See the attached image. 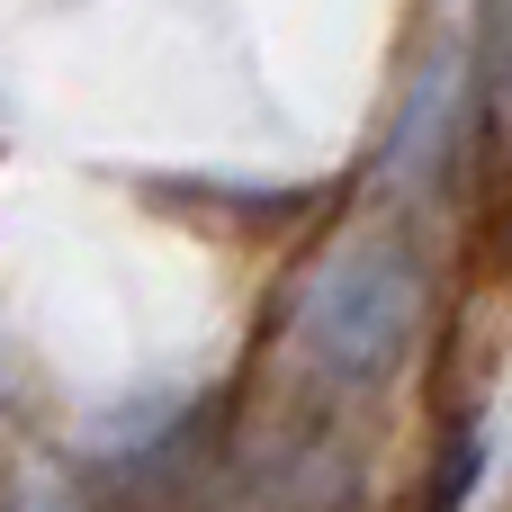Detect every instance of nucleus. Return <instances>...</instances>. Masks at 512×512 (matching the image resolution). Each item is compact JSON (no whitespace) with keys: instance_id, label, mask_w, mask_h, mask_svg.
I'll list each match as a JSON object with an SVG mask.
<instances>
[{"instance_id":"obj_1","label":"nucleus","mask_w":512,"mask_h":512,"mask_svg":"<svg viewBox=\"0 0 512 512\" xmlns=\"http://www.w3.org/2000/svg\"><path fill=\"white\" fill-rule=\"evenodd\" d=\"M423 315H432L423 252L405 234H351L342 252H324V270L297 297V351L333 387H378L405 369Z\"/></svg>"}]
</instances>
